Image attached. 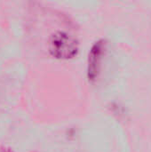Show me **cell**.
<instances>
[{
    "label": "cell",
    "instance_id": "obj_1",
    "mask_svg": "<svg viewBox=\"0 0 151 152\" xmlns=\"http://www.w3.org/2000/svg\"><path fill=\"white\" fill-rule=\"evenodd\" d=\"M49 49L57 59L68 60L75 57L78 52V43L72 36L65 32H57L50 39Z\"/></svg>",
    "mask_w": 151,
    "mask_h": 152
},
{
    "label": "cell",
    "instance_id": "obj_2",
    "mask_svg": "<svg viewBox=\"0 0 151 152\" xmlns=\"http://www.w3.org/2000/svg\"><path fill=\"white\" fill-rule=\"evenodd\" d=\"M102 47V44L101 42H98L93 48L92 49L91 54L89 55V68H88V74H89V78L93 79L96 75L97 68L96 65H98L99 61H100V54H101V50Z\"/></svg>",
    "mask_w": 151,
    "mask_h": 152
}]
</instances>
